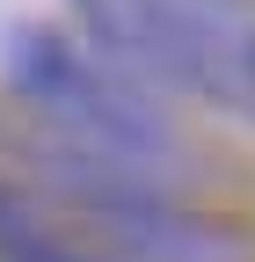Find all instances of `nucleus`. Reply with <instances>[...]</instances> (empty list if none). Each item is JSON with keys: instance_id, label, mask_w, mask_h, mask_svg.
<instances>
[{"instance_id": "f03ea898", "label": "nucleus", "mask_w": 255, "mask_h": 262, "mask_svg": "<svg viewBox=\"0 0 255 262\" xmlns=\"http://www.w3.org/2000/svg\"><path fill=\"white\" fill-rule=\"evenodd\" d=\"M102 233L139 262H241V248L226 233H211L197 219H175L161 204H117V211H102Z\"/></svg>"}, {"instance_id": "20e7f679", "label": "nucleus", "mask_w": 255, "mask_h": 262, "mask_svg": "<svg viewBox=\"0 0 255 262\" xmlns=\"http://www.w3.org/2000/svg\"><path fill=\"white\" fill-rule=\"evenodd\" d=\"M15 226H22V211L8 204V196H0V233H15Z\"/></svg>"}, {"instance_id": "7ed1b4c3", "label": "nucleus", "mask_w": 255, "mask_h": 262, "mask_svg": "<svg viewBox=\"0 0 255 262\" xmlns=\"http://www.w3.org/2000/svg\"><path fill=\"white\" fill-rule=\"evenodd\" d=\"M0 255L8 262H95V255H73V248H58V241H44L37 226H15V233H0Z\"/></svg>"}, {"instance_id": "f257e3e1", "label": "nucleus", "mask_w": 255, "mask_h": 262, "mask_svg": "<svg viewBox=\"0 0 255 262\" xmlns=\"http://www.w3.org/2000/svg\"><path fill=\"white\" fill-rule=\"evenodd\" d=\"M8 80L66 131V146L132 160V168H161L168 160L161 110H146L124 80L80 66V51H66V37H51V29H22V37L8 44Z\"/></svg>"}]
</instances>
